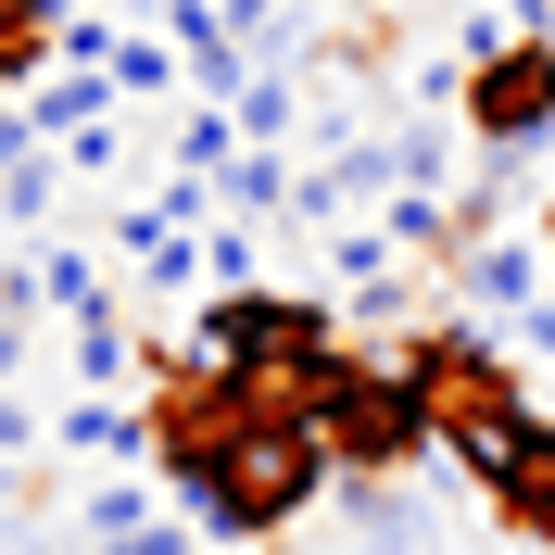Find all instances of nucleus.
<instances>
[{
    "label": "nucleus",
    "mask_w": 555,
    "mask_h": 555,
    "mask_svg": "<svg viewBox=\"0 0 555 555\" xmlns=\"http://www.w3.org/2000/svg\"><path fill=\"white\" fill-rule=\"evenodd\" d=\"M328 278H341V291H379V278H404V253H391L379 215H353L341 241H328Z\"/></svg>",
    "instance_id": "16"
},
{
    "label": "nucleus",
    "mask_w": 555,
    "mask_h": 555,
    "mask_svg": "<svg viewBox=\"0 0 555 555\" xmlns=\"http://www.w3.org/2000/svg\"><path fill=\"white\" fill-rule=\"evenodd\" d=\"M241 139H253V152L304 139V76H253V102H241Z\"/></svg>",
    "instance_id": "17"
},
{
    "label": "nucleus",
    "mask_w": 555,
    "mask_h": 555,
    "mask_svg": "<svg viewBox=\"0 0 555 555\" xmlns=\"http://www.w3.org/2000/svg\"><path fill=\"white\" fill-rule=\"evenodd\" d=\"M467 139H480V165H505L518 177L530 152L555 139V38H518V51H492L480 76H467Z\"/></svg>",
    "instance_id": "5"
},
{
    "label": "nucleus",
    "mask_w": 555,
    "mask_h": 555,
    "mask_svg": "<svg viewBox=\"0 0 555 555\" xmlns=\"http://www.w3.org/2000/svg\"><path fill=\"white\" fill-rule=\"evenodd\" d=\"M416 404H429V429H442V454L467 467V480H505V454H518L530 404H518V328H480V315H442V328H416Z\"/></svg>",
    "instance_id": "2"
},
{
    "label": "nucleus",
    "mask_w": 555,
    "mask_h": 555,
    "mask_svg": "<svg viewBox=\"0 0 555 555\" xmlns=\"http://www.w3.org/2000/svg\"><path fill=\"white\" fill-rule=\"evenodd\" d=\"M518 353H530V366H555V304H530V315H518Z\"/></svg>",
    "instance_id": "25"
},
{
    "label": "nucleus",
    "mask_w": 555,
    "mask_h": 555,
    "mask_svg": "<svg viewBox=\"0 0 555 555\" xmlns=\"http://www.w3.org/2000/svg\"><path fill=\"white\" fill-rule=\"evenodd\" d=\"M165 38H177V64H190V102H215V114L253 102V51H241V26H228L215 0H177Z\"/></svg>",
    "instance_id": "6"
},
{
    "label": "nucleus",
    "mask_w": 555,
    "mask_h": 555,
    "mask_svg": "<svg viewBox=\"0 0 555 555\" xmlns=\"http://www.w3.org/2000/svg\"><path fill=\"white\" fill-rule=\"evenodd\" d=\"M315 492H341V467H328V442H315V416H253L241 442L215 454V492H203V518L215 543H266V530H291L315 505Z\"/></svg>",
    "instance_id": "3"
},
{
    "label": "nucleus",
    "mask_w": 555,
    "mask_h": 555,
    "mask_svg": "<svg viewBox=\"0 0 555 555\" xmlns=\"http://www.w3.org/2000/svg\"><path fill=\"white\" fill-rule=\"evenodd\" d=\"M114 555H203V530H190V518H152V530H127Z\"/></svg>",
    "instance_id": "21"
},
{
    "label": "nucleus",
    "mask_w": 555,
    "mask_h": 555,
    "mask_svg": "<svg viewBox=\"0 0 555 555\" xmlns=\"http://www.w3.org/2000/svg\"><path fill=\"white\" fill-rule=\"evenodd\" d=\"M543 253H555V215H543Z\"/></svg>",
    "instance_id": "26"
},
{
    "label": "nucleus",
    "mask_w": 555,
    "mask_h": 555,
    "mask_svg": "<svg viewBox=\"0 0 555 555\" xmlns=\"http://www.w3.org/2000/svg\"><path fill=\"white\" fill-rule=\"evenodd\" d=\"M127 366H139V328H127V315H76V379H89V391H114V379H127Z\"/></svg>",
    "instance_id": "15"
},
{
    "label": "nucleus",
    "mask_w": 555,
    "mask_h": 555,
    "mask_svg": "<svg viewBox=\"0 0 555 555\" xmlns=\"http://www.w3.org/2000/svg\"><path fill=\"white\" fill-rule=\"evenodd\" d=\"M341 518L366 530L379 555H416V543H429V492H404V480H341Z\"/></svg>",
    "instance_id": "10"
},
{
    "label": "nucleus",
    "mask_w": 555,
    "mask_h": 555,
    "mask_svg": "<svg viewBox=\"0 0 555 555\" xmlns=\"http://www.w3.org/2000/svg\"><path fill=\"white\" fill-rule=\"evenodd\" d=\"M241 152H253V139H241V114H215V102H190V114H177V177H228Z\"/></svg>",
    "instance_id": "12"
},
{
    "label": "nucleus",
    "mask_w": 555,
    "mask_h": 555,
    "mask_svg": "<svg viewBox=\"0 0 555 555\" xmlns=\"http://www.w3.org/2000/svg\"><path fill=\"white\" fill-rule=\"evenodd\" d=\"M127 530H152V492H127V480H102V492H89V543H127Z\"/></svg>",
    "instance_id": "20"
},
{
    "label": "nucleus",
    "mask_w": 555,
    "mask_h": 555,
    "mask_svg": "<svg viewBox=\"0 0 555 555\" xmlns=\"http://www.w3.org/2000/svg\"><path fill=\"white\" fill-rule=\"evenodd\" d=\"M304 13H328V0H304Z\"/></svg>",
    "instance_id": "27"
},
{
    "label": "nucleus",
    "mask_w": 555,
    "mask_h": 555,
    "mask_svg": "<svg viewBox=\"0 0 555 555\" xmlns=\"http://www.w3.org/2000/svg\"><path fill=\"white\" fill-rule=\"evenodd\" d=\"M51 442H64V454H114V467H127V454H165V429H152V404H114V391H76Z\"/></svg>",
    "instance_id": "9"
},
{
    "label": "nucleus",
    "mask_w": 555,
    "mask_h": 555,
    "mask_svg": "<svg viewBox=\"0 0 555 555\" xmlns=\"http://www.w3.org/2000/svg\"><path fill=\"white\" fill-rule=\"evenodd\" d=\"M0 555H51V530H38L26 505H0Z\"/></svg>",
    "instance_id": "24"
},
{
    "label": "nucleus",
    "mask_w": 555,
    "mask_h": 555,
    "mask_svg": "<svg viewBox=\"0 0 555 555\" xmlns=\"http://www.w3.org/2000/svg\"><path fill=\"white\" fill-rule=\"evenodd\" d=\"M38 442V416H26V391H0V467H13V454Z\"/></svg>",
    "instance_id": "23"
},
{
    "label": "nucleus",
    "mask_w": 555,
    "mask_h": 555,
    "mask_svg": "<svg viewBox=\"0 0 555 555\" xmlns=\"http://www.w3.org/2000/svg\"><path fill=\"white\" fill-rule=\"evenodd\" d=\"M253 253H266V228H241V215L203 228V278H215V291H253Z\"/></svg>",
    "instance_id": "19"
},
{
    "label": "nucleus",
    "mask_w": 555,
    "mask_h": 555,
    "mask_svg": "<svg viewBox=\"0 0 555 555\" xmlns=\"http://www.w3.org/2000/svg\"><path fill=\"white\" fill-rule=\"evenodd\" d=\"M165 89H190L177 38H114V102H165Z\"/></svg>",
    "instance_id": "13"
},
{
    "label": "nucleus",
    "mask_w": 555,
    "mask_h": 555,
    "mask_svg": "<svg viewBox=\"0 0 555 555\" xmlns=\"http://www.w3.org/2000/svg\"><path fill=\"white\" fill-rule=\"evenodd\" d=\"M0 215H13V228H38V241H51V215H64V152H26V165L0 177Z\"/></svg>",
    "instance_id": "14"
},
{
    "label": "nucleus",
    "mask_w": 555,
    "mask_h": 555,
    "mask_svg": "<svg viewBox=\"0 0 555 555\" xmlns=\"http://www.w3.org/2000/svg\"><path fill=\"white\" fill-rule=\"evenodd\" d=\"M38 278H51V304H64V315H102V266H89V253H76L64 228H51V253H38Z\"/></svg>",
    "instance_id": "18"
},
{
    "label": "nucleus",
    "mask_w": 555,
    "mask_h": 555,
    "mask_svg": "<svg viewBox=\"0 0 555 555\" xmlns=\"http://www.w3.org/2000/svg\"><path fill=\"white\" fill-rule=\"evenodd\" d=\"M190 366L241 379L253 416H315V391L341 379V304L328 291H215L190 328Z\"/></svg>",
    "instance_id": "1"
},
{
    "label": "nucleus",
    "mask_w": 555,
    "mask_h": 555,
    "mask_svg": "<svg viewBox=\"0 0 555 555\" xmlns=\"http://www.w3.org/2000/svg\"><path fill=\"white\" fill-rule=\"evenodd\" d=\"M379 139H391V190L454 203V139H442V127H416V114H404V127H379Z\"/></svg>",
    "instance_id": "11"
},
{
    "label": "nucleus",
    "mask_w": 555,
    "mask_h": 555,
    "mask_svg": "<svg viewBox=\"0 0 555 555\" xmlns=\"http://www.w3.org/2000/svg\"><path fill=\"white\" fill-rule=\"evenodd\" d=\"M315 442H328L341 480H404L442 429H429V404H416V366H404V353H341V379L315 391Z\"/></svg>",
    "instance_id": "4"
},
{
    "label": "nucleus",
    "mask_w": 555,
    "mask_h": 555,
    "mask_svg": "<svg viewBox=\"0 0 555 555\" xmlns=\"http://www.w3.org/2000/svg\"><path fill=\"white\" fill-rule=\"evenodd\" d=\"M114 152H127V139H114V127H89V139H64V177H114Z\"/></svg>",
    "instance_id": "22"
},
{
    "label": "nucleus",
    "mask_w": 555,
    "mask_h": 555,
    "mask_svg": "<svg viewBox=\"0 0 555 555\" xmlns=\"http://www.w3.org/2000/svg\"><path fill=\"white\" fill-rule=\"evenodd\" d=\"M64 0H0V89H13V102H38V89H51V76H64Z\"/></svg>",
    "instance_id": "8"
},
{
    "label": "nucleus",
    "mask_w": 555,
    "mask_h": 555,
    "mask_svg": "<svg viewBox=\"0 0 555 555\" xmlns=\"http://www.w3.org/2000/svg\"><path fill=\"white\" fill-rule=\"evenodd\" d=\"M543 278H555V253H543V241H505V228H480V241H467V266H454V291H467V304H492V315H530V304H555Z\"/></svg>",
    "instance_id": "7"
}]
</instances>
